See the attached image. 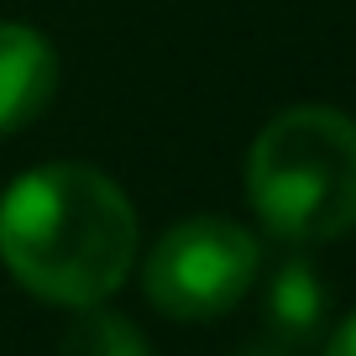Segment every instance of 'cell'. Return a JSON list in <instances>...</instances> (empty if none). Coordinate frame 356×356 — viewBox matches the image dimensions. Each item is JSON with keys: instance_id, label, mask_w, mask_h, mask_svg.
<instances>
[{"instance_id": "1", "label": "cell", "mask_w": 356, "mask_h": 356, "mask_svg": "<svg viewBox=\"0 0 356 356\" xmlns=\"http://www.w3.org/2000/svg\"><path fill=\"white\" fill-rule=\"evenodd\" d=\"M0 262L47 304H105L136 262V210L100 168H32L0 200Z\"/></svg>"}, {"instance_id": "2", "label": "cell", "mask_w": 356, "mask_h": 356, "mask_svg": "<svg viewBox=\"0 0 356 356\" xmlns=\"http://www.w3.org/2000/svg\"><path fill=\"white\" fill-rule=\"evenodd\" d=\"M246 194L283 241H335L356 225V121L335 105H289L257 131Z\"/></svg>"}, {"instance_id": "3", "label": "cell", "mask_w": 356, "mask_h": 356, "mask_svg": "<svg viewBox=\"0 0 356 356\" xmlns=\"http://www.w3.org/2000/svg\"><path fill=\"white\" fill-rule=\"evenodd\" d=\"M257 267L262 246L252 231L220 215H194L163 231V241L147 257L142 289L168 320H215L246 299Z\"/></svg>"}, {"instance_id": "4", "label": "cell", "mask_w": 356, "mask_h": 356, "mask_svg": "<svg viewBox=\"0 0 356 356\" xmlns=\"http://www.w3.org/2000/svg\"><path fill=\"white\" fill-rule=\"evenodd\" d=\"M58 89V53L42 32L0 22V136L37 121Z\"/></svg>"}, {"instance_id": "5", "label": "cell", "mask_w": 356, "mask_h": 356, "mask_svg": "<svg viewBox=\"0 0 356 356\" xmlns=\"http://www.w3.org/2000/svg\"><path fill=\"white\" fill-rule=\"evenodd\" d=\"M325 320V289L314 278L309 262H283L267 278V325L278 330V341H299Z\"/></svg>"}, {"instance_id": "6", "label": "cell", "mask_w": 356, "mask_h": 356, "mask_svg": "<svg viewBox=\"0 0 356 356\" xmlns=\"http://www.w3.org/2000/svg\"><path fill=\"white\" fill-rule=\"evenodd\" d=\"M63 356H152V346L126 314L105 304H79V314L63 330Z\"/></svg>"}, {"instance_id": "7", "label": "cell", "mask_w": 356, "mask_h": 356, "mask_svg": "<svg viewBox=\"0 0 356 356\" xmlns=\"http://www.w3.org/2000/svg\"><path fill=\"white\" fill-rule=\"evenodd\" d=\"M325 356H356V314L341 325V330L330 335V346H325Z\"/></svg>"}, {"instance_id": "8", "label": "cell", "mask_w": 356, "mask_h": 356, "mask_svg": "<svg viewBox=\"0 0 356 356\" xmlns=\"http://www.w3.org/2000/svg\"><path fill=\"white\" fill-rule=\"evenodd\" d=\"M252 356H283V351H252Z\"/></svg>"}]
</instances>
